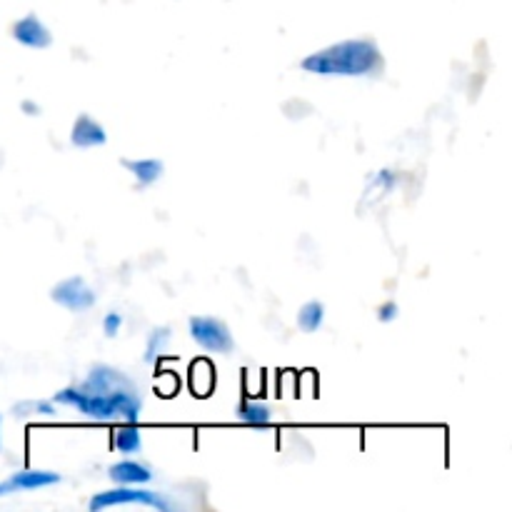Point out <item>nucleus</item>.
<instances>
[{"label": "nucleus", "instance_id": "f257e3e1", "mask_svg": "<svg viewBox=\"0 0 512 512\" xmlns=\"http://www.w3.org/2000/svg\"><path fill=\"white\" fill-rule=\"evenodd\" d=\"M383 65V53L375 40L353 38L310 53L308 58H303L300 68L305 73L323 75V78H368V75L380 73Z\"/></svg>", "mask_w": 512, "mask_h": 512}, {"label": "nucleus", "instance_id": "f03ea898", "mask_svg": "<svg viewBox=\"0 0 512 512\" xmlns=\"http://www.w3.org/2000/svg\"><path fill=\"white\" fill-rule=\"evenodd\" d=\"M53 403L75 408L80 415L98 420V423H113V420L138 423L140 413H143V398H140L138 385L120 390H80L78 385H70V388L55 393Z\"/></svg>", "mask_w": 512, "mask_h": 512}, {"label": "nucleus", "instance_id": "7ed1b4c3", "mask_svg": "<svg viewBox=\"0 0 512 512\" xmlns=\"http://www.w3.org/2000/svg\"><path fill=\"white\" fill-rule=\"evenodd\" d=\"M123 505H138V508H153L160 512L178 510L180 505L173 498H168L165 493L158 490H148L143 485H118L113 490H103V493H95L90 498L88 508L90 510H105V508H123Z\"/></svg>", "mask_w": 512, "mask_h": 512}, {"label": "nucleus", "instance_id": "20e7f679", "mask_svg": "<svg viewBox=\"0 0 512 512\" xmlns=\"http://www.w3.org/2000/svg\"><path fill=\"white\" fill-rule=\"evenodd\" d=\"M190 338L200 345L208 353H230L235 348V338L230 333L228 323H223L220 318L213 315H198V318H190L188 323Z\"/></svg>", "mask_w": 512, "mask_h": 512}, {"label": "nucleus", "instance_id": "39448f33", "mask_svg": "<svg viewBox=\"0 0 512 512\" xmlns=\"http://www.w3.org/2000/svg\"><path fill=\"white\" fill-rule=\"evenodd\" d=\"M50 300L58 303L60 308L70 310V313H85V310H90L98 303V295L80 275H73V278H65L58 285H53Z\"/></svg>", "mask_w": 512, "mask_h": 512}, {"label": "nucleus", "instance_id": "423d86ee", "mask_svg": "<svg viewBox=\"0 0 512 512\" xmlns=\"http://www.w3.org/2000/svg\"><path fill=\"white\" fill-rule=\"evenodd\" d=\"M60 473H53V470H38V468H25L13 473L10 478H5L0 483V498L15 493H33V490L53 488V485L60 483Z\"/></svg>", "mask_w": 512, "mask_h": 512}, {"label": "nucleus", "instance_id": "0eeeda50", "mask_svg": "<svg viewBox=\"0 0 512 512\" xmlns=\"http://www.w3.org/2000/svg\"><path fill=\"white\" fill-rule=\"evenodd\" d=\"M10 33H13V38L18 40L20 45H25V48H33V50H43L53 43V33H50L48 25H45L35 13L15 20L13 28H10Z\"/></svg>", "mask_w": 512, "mask_h": 512}, {"label": "nucleus", "instance_id": "6e6552de", "mask_svg": "<svg viewBox=\"0 0 512 512\" xmlns=\"http://www.w3.org/2000/svg\"><path fill=\"white\" fill-rule=\"evenodd\" d=\"M70 143L75 148H100V145L108 143V133L98 120L90 118L88 113H80L75 118L73 130H70Z\"/></svg>", "mask_w": 512, "mask_h": 512}, {"label": "nucleus", "instance_id": "1a4fd4ad", "mask_svg": "<svg viewBox=\"0 0 512 512\" xmlns=\"http://www.w3.org/2000/svg\"><path fill=\"white\" fill-rule=\"evenodd\" d=\"M108 475L115 485H148L153 483L155 478L150 465L140 463V460H133V458H125L120 460V463L110 465Z\"/></svg>", "mask_w": 512, "mask_h": 512}, {"label": "nucleus", "instance_id": "9d476101", "mask_svg": "<svg viewBox=\"0 0 512 512\" xmlns=\"http://www.w3.org/2000/svg\"><path fill=\"white\" fill-rule=\"evenodd\" d=\"M120 165H123L128 173H133V178L138 180L140 188H150V185L158 183L165 173L163 160H158V158H138V160L125 158V160H120Z\"/></svg>", "mask_w": 512, "mask_h": 512}, {"label": "nucleus", "instance_id": "9b49d317", "mask_svg": "<svg viewBox=\"0 0 512 512\" xmlns=\"http://www.w3.org/2000/svg\"><path fill=\"white\" fill-rule=\"evenodd\" d=\"M115 450L125 458H135V455L143 453V435H140L138 425L135 423H123L118 430H115L113 438Z\"/></svg>", "mask_w": 512, "mask_h": 512}, {"label": "nucleus", "instance_id": "f8f14e48", "mask_svg": "<svg viewBox=\"0 0 512 512\" xmlns=\"http://www.w3.org/2000/svg\"><path fill=\"white\" fill-rule=\"evenodd\" d=\"M238 418L240 423L250 425V428H265V425L273 423V410L270 405L260 403V400H240L238 405Z\"/></svg>", "mask_w": 512, "mask_h": 512}, {"label": "nucleus", "instance_id": "ddd939ff", "mask_svg": "<svg viewBox=\"0 0 512 512\" xmlns=\"http://www.w3.org/2000/svg\"><path fill=\"white\" fill-rule=\"evenodd\" d=\"M325 323V305L320 300H308L298 310V328L303 333H318Z\"/></svg>", "mask_w": 512, "mask_h": 512}, {"label": "nucleus", "instance_id": "4468645a", "mask_svg": "<svg viewBox=\"0 0 512 512\" xmlns=\"http://www.w3.org/2000/svg\"><path fill=\"white\" fill-rule=\"evenodd\" d=\"M168 340H170L168 328L153 330V333L148 335V343H145V355H143L145 363H153V360L158 358L165 348H168Z\"/></svg>", "mask_w": 512, "mask_h": 512}, {"label": "nucleus", "instance_id": "2eb2a0df", "mask_svg": "<svg viewBox=\"0 0 512 512\" xmlns=\"http://www.w3.org/2000/svg\"><path fill=\"white\" fill-rule=\"evenodd\" d=\"M15 410H28L23 415H40V418H55L58 415V405L53 400H28V403H20Z\"/></svg>", "mask_w": 512, "mask_h": 512}, {"label": "nucleus", "instance_id": "dca6fc26", "mask_svg": "<svg viewBox=\"0 0 512 512\" xmlns=\"http://www.w3.org/2000/svg\"><path fill=\"white\" fill-rule=\"evenodd\" d=\"M120 328H123V315L120 313H108L103 318V333L108 335V338H115V335L120 333Z\"/></svg>", "mask_w": 512, "mask_h": 512}, {"label": "nucleus", "instance_id": "f3484780", "mask_svg": "<svg viewBox=\"0 0 512 512\" xmlns=\"http://www.w3.org/2000/svg\"><path fill=\"white\" fill-rule=\"evenodd\" d=\"M395 318H398V303L388 300V303L380 305V308H378V320H380V323H393Z\"/></svg>", "mask_w": 512, "mask_h": 512}, {"label": "nucleus", "instance_id": "a211bd4d", "mask_svg": "<svg viewBox=\"0 0 512 512\" xmlns=\"http://www.w3.org/2000/svg\"><path fill=\"white\" fill-rule=\"evenodd\" d=\"M20 108L25 110V115H38L40 113V108H38V103H30V100H25L23 105H20Z\"/></svg>", "mask_w": 512, "mask_h": 512}, {"label": "nucleus", "instance_id": "6ab92c4d", "mask_svg": "<svg viewBox=\"0 0 512 512\" xmlns=\"http://www.w3.org/2000/svg\"><path fill=\"white\" fill-rule=\"evenodd\" d=\"M0 428H3V415H0ZM0 450H3V433H0Z\"/></svg>", "mask_w": 512, "mask_h": 512}]
</instances>
